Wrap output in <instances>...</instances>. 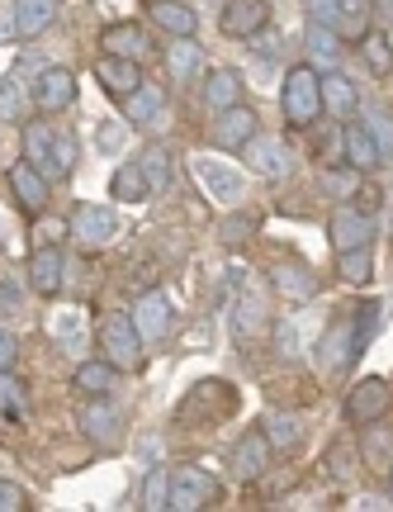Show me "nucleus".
<instances>
[{"label":"nucleus","instance_id":"nucleus-1","mask_svg":"<svg viewBox=\"0 0 393 512\" xmlns=\"http://www.w3.org/2000/svg\"><path fill=\"white\" fill-rule=\"evenodd\" d=\"M280 105H285V119L294 128H313L322 114V76L313 72V67H294V72L285 76Z\"/></svg>","mask_w":393,"mask_h":512},{"label":"nucleus","instance_id":"nucleus-2","mask_svg":"<svg viewBox=\"0 0 393 512\" xmlns=\"http://www.w3.org/2000/svg\"><path fill=\"white\" fill-rule=\"evenodd\" d=\"M100 347L109 351V366L114 370H138L143 366V337L133 328L128 313H109L100 323Z\"/></svg>","mask_w":393,"mask_h":512},{"label":"nucleus","instance_id":"nucleus-3","mask_svg":"<svg viewBox=\"0 0 393 512\" xmlns=\"http://www.w3.org/2000/svg\"><path fill=\"white\" fill-rule=\"evenodd\" d=\"M393 403V384L379 380V375H370V380H360L351 394H346V403H341V413H346V422H356V427H365V422H379V413Z\"/></svg>","mask_w":393,"mask_h":512},{"label":"nucleus","instance_id":"nucleus-4","mask_svg":"<svg viewBox=\"0 0 393 512\" xmlns=\"http://www.w3.org/2000/svg\"><path fill=\"white\" fill-rule=\"evenodd\" d=\"M72 238L81 242V247H109V242L119 238V214L114 209H105V204H81L72 214Z\"/></svg>","mask_w":393,"mask_h":512},{"label":"nucleus","instance_id":"nucleus-5","mask_svg":"<svg viewBox=\"0 0 393 512\" xmlns=\"http://www.w3.org/2000/svg\"><path fill=\"white\" fill-rule=\"evenodd\" d=\"M128 318H133V328L143 337V347H157V342H166V332H171V304H166L161 290L138 294V304H133Z\"/></svg>","mask_w":393,"mask_h":512},{"label":"nucleus","instance_id":"nucleus-6","mask_svg":"<svg viewBox=\"0 0 393 512\" xmlns=\"http://www.w3.org/2000/svg\"><path fill=\"white\" fill-rule=\"evenodd\" d=\"M218 494L214 475H204V470H180L171 475V494H166V508L171 512H190V508H209Z\"/></svg>","mask_w":393,"mask_h":512},{"label":"nucleus","instance_id":"nucleus-7","mask_svg":"<svg viewBox=\"0 0 393 512\" xmlns=\"http://www.w3.org/2000/svg\"><path fill=\"white\" fill-rule=\"evenodd\" d=\"M76 100V72H67V67H43L38 72V86H34V105L43 114H62L72 110Z\"/></svg>","mask_w":393,"mask_h":512},{"label":"nucleus","instance_id":"nucleus-8","mask_svg":"<svg viewBox=\"0 0 393 512\" xmlns=\"http://www.w3.org/2000/svg\"><path fill=\"white\" fill-rule=\"evenodd\" d=\"M242 152H247L251 171H256V176H266V181H285L289 166H294V152H289L280 138H251Z\"/></svg>","mask_w":393,"mask_h":512},{"label":"nucleus","instance_id":"nucleus-9","mask_svg":"<svg viewBox=\"0 0 393 512\" xmlns=\"http://www.w3.org/2000/svg\"><path fill=\"white\" fill-rule=\"evenodd\" d=\"M95 81H100V86H105L114 100H124V95H133L138 86H143V72H138V62L105 53L100 62H95Z\"/></svg>","mask_w":393,"mask_h":512},{"label":"nucleus","instance_id":"nucleus-10","mask_svg":"<svg viewBox=\"0 0 393 512\" xmlns=\"http://www.w3.org/2000/svg\"><path fill=\"white\" fill-rule=\"evenodd\" d=\"M256 114L247 110V105H233V110H218V124H214V147H228V152H237V147H247L251 138H256Z\"/></svg>","mask_w":393,"mask_h":512},{"label":"nucleus","instance_id":"nucleus-11","mask_svg":"<svg viewBox=\"0 0 393 512\" xmlns=\"http://www.w3.org/2000/svg\"><path fill=\"white\" fill-rule=\"evenodd\" d=\"M270 19V5L266 0H228V10H223V34L228 38H251L261 34Z\"/></svg>","mask_w":393,"mask_h":512},{"label":"nucleus","instance_id":"nucleus-12","mask_svg":"<svg viewBox=\"0 0 393 512\" xmlns=\"http://www.w3.org/2000/svg\"><path fill=\"white\" fill-rule=\"evenodd\" d=\"M375 242V219H365L356 209H337L332 214V247L351 252V247H370Z\"/></svg>","mask_w":393,"mask_h":512},{"label":"nucleus","instance_id":"nucleus-13","mask_svg":"<svg viewBox=\"0 0 393 512\" xmlns=\"http://www.w3.org/2000/svg\"><path fill=\"white\" fill-rule=\"evenodd\" d=\"M76 427H81L95 446H114V441H119V413H114L105 399H90L86 408L76 413Z\"/></svg>","mask_w":393,"mask_h":512},{"label":"nucleus","instance_id":"nucleus-14","mask_svg":"<svg viewBox=\"0 0 393 512\" xmlns=\"http://www.w3.org/2000/svg\"><path fill=\"white\" fill-rule=\"evenodd\" d=\"M195 171H199V181L214 190V200H223V204H237L242 195H247V181L237 176L233 166H223V162H214V157H199L195 162Z\"/></svg>","mask_w":393,"mask_h":512},{"label":"nucleus","instance_id":"nucleus-15","mask_svg":"<svg viewBox=\"0 0 393 512\" xmlns=\"http://www.w3.org/2000/svg\"><path fill=\"white\" fill-rule=\"evenodd\" d=\"M266 460H270V441L266 432H247V437L233 446V479H256V475H266Z\"/></svg>","mask_w":393,"mask_h":512},{"label":"nucleus","instance_id":"nucleus-16","mask_svg":"<svg viewBox=\"0 0 393 512\" xmlns=\"http://www.w3.org/2000/svg\"><path fill=\"white\" fill-rule=\"evenodd\" d=\"M10 190H15V200L24 204V209L43 214V204H48V176H43L38 166H29V162L10 166Z\"/></svg>","mask_w":393,"mask_h":512},{"label":"nucleus","instance_id":"nucleus-17","mask_svg":"<svg viewBox=\"0 0 393 512\" xmlns=\"http://www.w3.org/2000/svg\"><path fill=\"white\" fill-rule=\"evenodd\" d=\"M62 252L57 247H34V256H29V285H34L38 294H57L62 290Z\"/></svg>","mask_w":393,"mask_h":512},{"label":"nucleus","instance_id":"nucleus-18","mask_svg":"<svg viewBox=\"0 0 393 512\" xmlns=\"http://www.w3.org/2000/svg\"><path fill=\"white\" fill-rule=\"evenodd\" d=\"M166 67H171V76H176L180 86H190V81L204 72V48L195 43V34L176 38V43L166 48Z\"/></svg>","mask_w":393,"mask_h":512},{"label":"nucleus","instance_id":"nucleus-19","mask_svg":"<svg viewBox=\"0 0 393 512\" xmlns=\"http://www.w3.org/2000/svg\"><path fill=\"white\" fill-rule=\"evenodd\" d=\"M322 110L332 114V119H351V114L360 110L356 86H351V81H346L341 72H327V76H322Z\"/></svg>","mask_w":393,"mask_h":512},{"label":"nucleus","instance_id":"nucleus-20","mask_svg":"<svg viewBox=\"0 0 393 512\" xmlns=\"http://www.w3.org/2000/svg\"><path fill=\"white\" fill-rule=\"evenodd\" d=\"M100 48L114 57H128V62H138V57L147 53V34L143 24H109L105 38H100Z\"/></svg>","mask_w":393,"mask_h":512},{"label":"nucleus","instance_id":"nucleus-21","mask_svg":"<svg viewBox=\"0 0 393 512\" xmlns=\"http://www.w3.org/2000/svg\"><path fill=\"white\" fill-rule=\"evenodd\" d=\"M57 19V0H15V34L38 38Z\"/></svg>","mask_w":393,"mask_h":512},{"label":"nucleus","instance_id":"nucleus-22","mask_svg":"<svg viewBox=\"0 0 393 512\" xmlns=\"http://www.w3.org/2000/svg\"><path fill=\"white\" fill-rule=\"evenodd\" d=\"M233 332L237 342H251V337H261L266 332V313H261V294L256 290H242L233 304Z\"/></svg>","mask_w":393,"mask_h":512},{"label":"nucleus","instance_id":"nucleus-23","mask_svg":"<svg viewBox=\"0 0 393 512\" xmlns=\"http://www.w3.org/2000/svg\"><path fill=\"white\" fill-rule=\"evenodd\" d=\"M53 337H57V347L62 351H86V342H90V328H86V313L81 309H62V313H53Z\"/></svg>","mask_w":393,"mask_h":512},{"label":"nucleus","instance_id":"nucleus-24","mask_svg":"<svg viewBox=\"0 0 393 512\" xmlns=\"http://www.w3.org/2000/svg\"><path fill=\"white\" fill-rule=\"evenodd\" d=\"M275 280H270V285H275V290L285 294V299H308V294L318 290V280H313V271H308V266H299V261H280V266H275Z\"/></svg>","mask_w":393,"mask_h":512},{"label":"nucleus","instance_id":"nucleus-25","mask_svg":"<svg viewBox=\"0 0 393 512\" xmlns=\"http://www.w3.org/2000/svg\"><path fill=\"white\" fill-rule=\"evenodd\" d=\"M204 100H209L214 110H233V105H242V76H237L233 67H218V72H209Z\"/></svg>","mask_w":393,"mask_h":512},{"label":"nucleus","instance_id":"nucleus-26","mask_svg":"<svg viewBox=\"0 0 393 512\" xmlns=\"http://www.w3.org/2000/svg\"><path fill=\"white\" fill-rule=\"evenodd\" d=\"M261 432H266V441L275 451H294V446L304 441V422L294 418V413H266V418H261Z\"/></svg>","mask_w":393,"mask_h":512},{"label":"nucleus","instance_id":"nucleus-27","mask_svg":"<svg viewBox=\"0 0 393 512\" xmlns=\"http://www.w3.org/2000/svg\"><path fill=\"white\" fill-rule=\"evenodd\" d=\"M351 361H356V332H351V323H337V328L327 332V342H322V366L346 370Z\"/></svg>","mask_w":393,"mask_h":512},{"label":"nucleus","instance_id":"nucleus-28","mask_svg":"<svg viewBox=\"0 0 393 512\" xmlns=\"http://www.w3.org/2000/svg\"><path fill=\"white\" fill-rule=\"evenodd\" d=\"M152 19H157L166 34H176V38L195 34V24H199V15L185 5V0H157V5H152Z\"/></svg>","mask_w":393,"mask_h":512},{"label":"nucleus","instance_id":"nucleus-29","mask_svg":"<svg viewBox=\"0 0 393 512\" xmlns=\"http://www.w3.org/2000/svg\"><path fill=\"white\" fill-rule=\"evenodd\" d=\"M29 110H34L29 86H24L19 76H0V119H5V124H19Z\"/></svg>","mask_w":393,"mask_h":512},{"label":"nucleus","instance_id":"nucleus-30","mask_svg":"<svg viewBox=\"0 0 393 512\" xmlns=\"http://www.w3.org/2000/svg\"><path fill=\"white\" fill-rule=\"evenodd\" d=\"M161 105H166V95H161V86H152V81H143L133 95H124L128 124H152V119L161 114Z\"/></svg>","mask_w":393,"mask_h":512},{"label":"nucleus","instance_id":"nucleus-31","mask_svg":"<svg viewBox=\"0 0 393 512\" xmlns=\"http://www.w3.org/2000/svg\"><path fill=\"white\" fill-rule=\"evenodd\" d=\"M341 143H346V162L356 166V171H375L384 157H379L375 138H370V128H346L341 133Z\"/></svg>","mask_w":393,"mask_h":512},{"label":"nucleus","instance_id":"nucleus-32","mask_svg":"<svg viewBox=\"0 0 393 512\" xmlns=\"http://www.w3.org/2000/svg\"><path fill=\"white\" fill-rule=\"evenodd\" d=\"M138 171H143L147 190H152V195H161V190L171 185V152H166L161 143L143 147V157H138Z\"/></svg>","mask_w":393,"mask_h":512},{"label":"nucleus","instance_id":"nucleus-33","mask_svg":"<svg viewBox=\"0 0 393 512\" xmlns=\"http://www.w3.org/2000/svg\"><path fill=\"white\" fill-rule=\"evenodd\" d=\"M72 389H81L90 399H105L109 389H114V366H109V361H86V366H76Z\"/></svg>","mask_w":393,"mask_h":512},{"label":"nucleus","instance_id":"nucleus-34","mask_svg":"<svg viewBox=\"0 0 393 512\" xmlns=\"http://www.w3.org/2000/svg\"><path fill=\"white\" fill-rule=\"evenodd\" d=\"M360 456L370 470H393V432L389 427H365L360 437Z\"/></svg>","mask_w":393,"mask_h":512},{"label":"nucleus","instance_id":"nucleus-35","mask_svg":"<svg viewBox=\"0 0 393 512\" xmlns=\"http://www.w3.org/2000/svg\"><path fill=\"white\" fill-rule=\"evenodd\" d=\"M308 53L318 67H341V34L327 24H308Z\"/></svg>","mask_w":393,"mask_h":512},{"label":"nucleus","instance_id":"nucleus-36","mask_svg":"<svg viewBox=\"0 0 393 512\" xmlns=\"http://www.w3.org/2000/svg\"><path fill=\"white\" fill-rule=\"evenodd\" d=\"M109 190H114V200H124V204H138L147 200L152 190H147L143 181V171H138V162H124L119 171H114V181H109Z\"/></svg>","mask_w":393,"mask_h":512},{"label":"nucleus","instance_id":"nucleus-37","mask_svg":"<svg viewBox=\"0 0 393 512\" xmlns=\"http://www.w3.org/2000/svg\"><path fill=\"white\" fill-rule=\"evenodd\" d=\"M360 176H365V171H356V166H327V171H322V190H327L332 200H356Z\"/></svg>","mask_w":393,"mask_h":512},{"label":"nucleus","instance_id":"nucleus-38","mask_svg":"<svg viewBox=\"0 0 393 512\" xmlns=\"http://www.w3.org/2000/svg\"><path fill=\"white\" fill-rule=\"evenodd\" d=\"M24 147H29V166H38L48 185H53V133L48 128H29L24 133Z\"/></svg>","mask_w":393,"mask_h":512},{"label":"nucleus","instance_id":"nucleus-39","mask_svg":"<svg viewBox=\"0 0 393 512\" xmlns=\"http://www.w3.org/2000/svg\"><path fill=\"white\" fill-rule=\"evenodd\" d=\"M0 413H5V418H24V413H29L24 380H19V375H10V370H0Z\"/></svg>","mask_w":393,"mask_h":512},{"label":"nucleus","instance_id":"nucleus-40","mask_svg":"<svg viewBox=\"0 0 393 512\" xmlns=\"http://www.w3.org/2000/svg\"><path fill=\"white\" fill-rule=\"evenodd\" d=\"M375 15V0H341V34L346 38H365V24Z\"/></svg>","mask_w":393,"mask_h":512},{"label":"nucleus","instance_id":"nucleus-41","mask_svg":"<svg viewBox=\"0 0 393 512\" xmlns=\"http://www.w3.org/2000/svg\"><path fill=\"white\" fill-rule=\"evenodd\" d=\"M360 53H365V67L375 76H389L393 72V48L384 34H365L360 38Z\"/></svg>","mask_w":393,"mask_h":512},{"label":"nucleus","instance_id":"nucleus-42","mask_svg":"<svg viewBox=\"0 0 393 512\" xmlns=\"http://www.w3.org/2000/svg\"><path fill=\"white\" fill-rule=\"evenodd\" d=\"M379 318H384V309H379V299H365V304H360L356 309V356L365 347H370V342H375V328H379Z\"/></svg>","mask_w":393,"mask_h":512},{"label":"nucleus","instance_id":"nucleus-43","mask_svg":"<svg viewBox=\"0 0 393 512\" xmlns=\"http://www.w3.org/2000/svg\"><path fill=\"white\" fill-rule=\"evenodd\" d=\"M337 266L341 275L351 280V285H365L370 271H375V261H370V247H351V252H337Z\"/></svg>","mask_w":393,"mask_h":512},{"label":"nucleus","instance_id":"nucleus-44","mask_svg":"<svg viewBox=\"0 0 393 512\" xmlns=\"http://www.w3.org/2000/svg\"><path fill=\"white\" fill-rule=\"evenodd\" d=\"M76 166V138L72 133H57L53 138V181H67Z\"/></svg>","mask_w":393,"mask_h":512},{"label":"nucleus","instance_id":"nucleus-45","mask_svg":"<svg viewBox=\"0 0 393 512\" xmlns=\"http://www.w3.org/2000/svg\"><path fill=\"white\" fill-rule=\"evenodd\" d=\"M166 494H171V475H166V470H152V475H147V484H143V503L152 512H161V508H166Z\"/></svg>","mask_w":393,"mask_h":512},{"label":"nucleus","instance_id":"nucleus-46","mask_svg":"<svg viewBox=\"0 0 393 512\" xmlns=\"http://www.w3.org/2000/svg\"><path fill=\"white\" fill-rule=\"evenodd\" d=\"M365 128H370V138H375V147H379V157L389 162L393 157V128H389V119L379 110H370V119H365Z\"/></svg>","mask_w":393,"mask_h":512},{"label":"nucleus","instance_id":"nucleus-47","mask_svg":"<svg viewBox=\"0 0 393 512\" xmlns=\"http://www.w3.org/2000/svg\"><path fill=\"white\" fill-rule=\"evenodd\" d=\"M72 233V223L67 219H38V228H34V247H57V242Z\"/></svg>","mask_w":393,"mask_h":512},{"label":"nucleus","instance_id":"nucleus-48","mask_svg":"<svg viewBox=\"0 0 393 512\" xmlns=\"http://www.w3.org/2000/svg\"><path fill=\"white\" fill-rule=\"evenodd\" d=\"M304 10L313 15V24H327V29H332L341 19V0H304Z\"/></svg>","mask_w":393,"mask_h":512},{"label":"nucleus","instance_id":"nucleus-49","mask_svg":"<svg viewBox=\"0 0 393 512\" xmlns=\"http://www.w3.org/2000/svg\"><path fill=\"white\" fill-rule=\"evenodd\" d=\"M256 233V219H228L223 223V247H242Z\"/></svg>","mask_w":393,"mask_h":512},{"label":"nucleus","instance_id":"nucleus-50","mask_svg":"<svg viewBox=\"0 0 393 512\" xmlns=\"http://www.w3.org/2000/svg\"><path fill=\"white\" fill-rule=\"evenodd\" d=\"M24 508H29L24 489H19V484H10V479H0V512H24Z\"/></svg>","mask_w":393,"mask_h":512},{"label":"nucleus","instance_id":"nucleus-51","mask_svg":"<svg viewBox=\"0 0 393 512\" xmlns=\"http://www.w3.org/2000/svg\"><path fill=\"white\" fill-rule=\"evenodd\" d=\"M275 347H280V356H285V361H294V356H299V337H294V323H280V328H275Z\"/></svg>","mask_w":393,"mask_h":512},{"label":"nucleus","instance_id":"nucleus-52","mask_svg":"<svg viewBox=\"0 0 393 512\" xmlns=\"http://www.w3.org/2000/svg\"><path fill=\"white\" fill-rule=\"evenodd\" d=\"M19 304H24V290H19L15 280H5L0 285V313H19Z\"/></svg>","mask_w":393,"mask_h":512},{"label":"nucleus","instance_id":"nucleus-53","mask_svg":"<svg viewBox=\"0 0 393 512\" xmlns=\"http://www.w3.org/2000/svg\"><path fill=\"white\" fill-rule=\"evenodd\" d=\"M15 337H10V332H5V328H0V370H10V366H15Z\"/></svg>","mask_w":393,"mask_h":512},{"label":"nucleus","instance_id":"nucleus-54","mask_svg":"<svg viewBox=\"0 0 393 512\" xmlns=\"http://www.w3.org/2000/svg\"><path fill=\"white\" fill-rule=\"evenodd\" d=\"M100 143H105V147H119V143H124V128H105V133H100Z\"/></svg>","mask_w":393,"mask_h":512},{"label":"nucleus","instance_id":"nucleus-55","mask_svg":"<svg viewBox=\"0 0 393 512\" xmlns=\"http://www.w3.org/2000/svg\"><path fill=\"white\" fill-rule=\"evenodd\" d=\"M375 5H379V15L384 19H393V0H375Z\"/></svg>","mask_w":393,"mask_h":512}]
</instances>
